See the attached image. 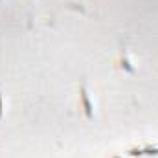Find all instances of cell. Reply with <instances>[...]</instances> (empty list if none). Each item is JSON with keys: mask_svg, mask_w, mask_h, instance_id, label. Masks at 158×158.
Here are the masks:
<instances>
[{"mask_svg": "<svg viewBox=\"0 0 158 158\" xmlns=\"http://www.w3.org/2000/svg\"><path fill=\"white\" fill-rule=\"evenodd\" d=\"M79 101H81V109L85 112V118L94 119V105L90 101V96H88V88H86V81L83 79L81 81V86H79Z\"/></svg>", "mask_w": 158, "mask_h": 158, "instance_id": "6da1fadb", "label": "cell"}, {"mask_svg": "<svg viewBox=\"0 0 158 158\" xmlns=\"http://www.w3.org/2000/svg\"><path fill=\"white\" fill-rule=\"evenodd\" d=\"M4 118V99H2V94H0V119Z\"/></svg>", "mask_w": 158, "mask_h": 158, "instance_id": "3957f363", "label": "cell"}, {"mask_svg": "<svg viewBox=\"0 0 158 158\" xmlns=\"http://www.w3.org/2000/svg\"><path fill=\"white\" fill-rule=\"evenodd\" d=\"M119 66H121V70L127 72V74H132V76L136 74V68L132 66V61H131V57H129V46H127V40L119 44Z\"/></svg>", "mask_w": 158, "mask_h": 158, "instance_id": "7a4b0ae2", "label": "cell"}]
</instances>
